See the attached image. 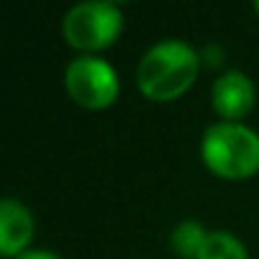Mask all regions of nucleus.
Wrapping results in <instances>:
<instances>
[{
  "instance_id": "6",
  "label": "nucleus",
  "mask_w": 259,
  "mask_h": 259,
  "mask_svg": "<svg viewBox=\"0 0 259 259\" xmlns=\"http://www.w3.org/2000/svg\"><path fill=\"white\" fill-rule=\"evenodd\" d=\"M33 231V213L26 203H21L18 198L0 201V254L6 259H16L23 251H28Z\"/></svg>"
},
{
  "instance_id": "4",
  "label": "nucleus",
  "mask_w": 259,
  "mask_h": 259,
  "mask_svg": "<svg viewBox=\"0 0 259 259\" xmlns=\"http://www.w3.org/2000/svg\"><path fill=\"white\" fill-rule=\"evenodd\" d=\"M64 84L69 97L84 109H107L117 102L119 79L99 56H79L66 66Z\"/></svg>"
},
{
  "instance_id": "8",
  "label": "nucleus",
  "mask_w": 259,
  "mask_h": 259,
  "mask_svg": "<svg viewBox=\"0 0 259 259\" xmlns=\"http://www.w3.org/2000/svg\"><path fill=\"white\" fill-rule=\"evenodd\" d=\"M198 259H249L244 244L229 231H208Z\"/></svg>"
},
{
  "instance_id": "3",
  "label": "nucleus",
  "mask_w": 259,
  "mask_h": 259,
  "mask_svg": "<svg viewBox=\"0 0 259 259\" xmlns=\"http://www.w3.org/2000/svg\"><path fill=\"white\" fill-rule=\"evenodd\" d=\"M124 18L122 11L107 0H92V3L74 6L61 23V33L66 44L76 51H84L87 56L109 49L117 36L122 33Z\"/></svg>"
},
{
  "instance_id": "9",
  "label": "nucleus",
  "mask_w": 259,
  "mask_h": 259,
  "mask_svg": "<svg viewBox=\"0 0 259 259\" xmlns=\"http://www.w3.org/2000/svg\"><path fill=\"white\" fill-rule=\"evenodd\" d=\"M16 259H61V256L54 254V251H46V249H28V251H23Z\"/></svg>"
},
{
  "instance_id": "5",
  "label": "nucleus",
  "mask_w": 259,
  "mask_h": 259,
  "mask_svg": "<svg viewBox=\"0 0 259 259\" xmlns=\"http://www.w3.org/2000/svg\"><path fill=\"white\" fill-rule=\"evenodd\" d=\"M211 102L221 122H241L251 114L256 102L254 81L244 71H224L211 89Z\"/></svg>"
},
{
  "instance_id": "10",
  "label": "nucleus",
  "mask_w": 259,
  "mask_h": 259,
  "mask_svg": "<svg viewBox=\"0 0 259 259\" xmlns=\"http://www.w3.org/2000/svg\"><path fill=\"white\" fill-rule=\"evenodd\" d=\"M254 13H256V18H259V0H256V3H254Z\"/></svg>"
},
{
  "instance_id": "7",
  "label": "nucleus",
  "mask_w": 259,
  "mask_h": 259,
  "mask_svg": "<svg viewBox=\"0 0 259 259\" xmlns=\"http://www.w3.org/2000/svg\"><path fill=\"white\" fill-rule=\"evenodd\" d=\"M206 239H208V231L198 221H181L170 231V246L181 259H198Z\"/></svg>"
},
{
  "instance_id": "1",
  "label": "nucleus",
  "mask_w": 259,
  "mask_h": 259,
  "mask_svg": "<svg viewBox=\"0 0 259 259\" xmlns=\"http://www.w3.org/2000/svg\"><path fill=\"white\" fill-rule=\"evenodd\" d=\"M201 71L196 49L178 38H165L145 51L138 64V89L150 102H173L183 97Z\"/></svg>"
},
{
  "instance_id": "2",
  "label": "nucleus",
  "mask_w": 259,
  "mask_h": 259,
  "mask_svg": "<svg viewBox=\"0 0 259 259\" xmlns=\"http://www.w3.org/2000/svg\"><path fill=\"white\" fill-rule=\"evenodd\" d=\"M203 165L224 181H246L259 173V135L241 122H216L201 138Z\"/></svg>"
}]
</instances>
